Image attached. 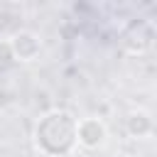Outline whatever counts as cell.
<instances>
[{
  "label": "cell",
  "instance_id": "obj_5",
  "mask_svg": "<svg viewBox=\"0 0 157 157\" xmlns=\"http://www.w3.org/2000/svg\"><path fill=\"white\" fill-rule=\"evenodd\" d=\"M155 130V120L147 110L142 108H132L128 115H125V132L132 137V140H142V137H150Z\"/></svg>",
  "mask_w": 157,
  "mask_h": 157
},
{
  "label": "cell",
  "instance_id": "obj_1",
  "mask_svg": "<svg viewBox=\"0 0 157 157\" xmlns=\"http://www.w3.org/2000/svg\"><path fill=\"white\" fill-rule=\"evenodd\" d=\"M78 118L66 108H49L32 128V145L44 157H69L78 147Z\"/></svg>",
  "mask_w": 157,
  "mask_h": 157
},
{
  "label": "cell",
  "instance_id": "obj_4",
  "mask_svg": "<svg viewBox=\"0 0 157 157\" xmlns=\"http://www.w3.org/2000/svg\"><path fill=\"white\" fill-rule=\"evenodd\" d=\"M76 137H78V147H83V150H88V152L101 150V147L108 142V125H105V120L98 118V115L78 118Z\"/></svg>",
  "mask_w": 157,
  "mask_h": 157
},
{
  "label": "cell",
  "instance_id": "obj_3",
  "mask_svg": "<svg viewBox=\"0 0 157 157\" xmlns=\"http://www.w3.org/2000/svg\"><path fill=\"white\" fill-rule=\"evenodd\" d=\"M7 52L12 56V61L17 64H32L42 56L44 52V42L34 29H17L10 34L7 39Z\"/></svg>",
  "mask_w": 157,
  "mask_h": 157
},
{
  "label": "cell",
  "instance_id": "obj_2",
  "mask_svg": "<svg viewBox=\"0 0 157 157\" xmlns=\"http://www.w3.org/2000/svg\"><path fill=\"white\" fill-rule=\"evenodd\" d=\"M120 47L130 56H145L157 49V25L147 17H132L120 29Z\"/></svg>",
  "mask_w": 157,
  "mask_h": 157
}]
</instances>
